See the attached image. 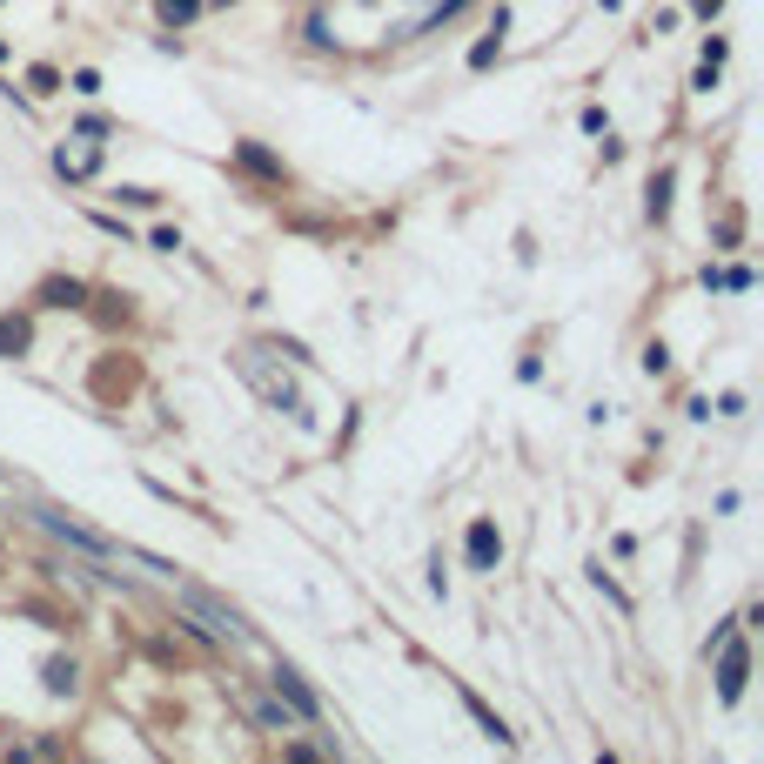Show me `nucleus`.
I'll return each instance as SVG.
<instances>
[{
  "label": "nucleus",
  "instance_id": "obj_1",
  "mask_svg": "<svg viewBox=\"0 0 764 764\" xmlns=\"http://www.w3.org/2000/svg\"><path fill=\"white\" fill-rule=\"evenodd\" d=\"M235 369H242V376L255 382V389H262V403H269V409H289L295 423H309V403H302V396H295V389H289L282 376H275V369H269L262 356H255V349H242V356H235Z\"/></svg>",
  "mask_w": 764,
  "mask_h": 764
},
{
  "label": "nucleus",
  "instance_id": "obj_2",
  "mask_svg": "<svg viewBox=\"0 0 764 764\" xmlns=\"http://www.w3.org/2000/svg\"><path fill=\"white\" fill-rule=\"evenodd\" d=\"M463 563H470L476 577H496V563H503V530H496V517H470V530H463Z\"/></svg>",
  "mask_w": 764,
  "mask_h": 764
},
{
  "label": "nucleus",
  "instance_id": "obj_3",
  "mask_svg": "<svg viewBox=\"0 0 764 764\" xmlns=\"http://www.w3.org/2000/svg\"><path fill=\"white\" fill-rule=\"evenodd\" d=\"M711 657H718V704H738V697H744V677H751V651H744V637L731 630Z\"/></svg>",
  "mask_w": 764,
  "mask_h": 764
},
{
  "label": "nucleus",
  "instance_id": "obj_4",
  "mask_svg": "<svg viewBox=\"0 0 764 764\" xmlns=\"http://www.w3.org/2000/svg\"><path fill=\"white\" fill-rule=\"evenodd\" d=\"M269 684H275V697H289V711H295L302 724H322V697L302 684V671H295V664H275Z\"/></svg>",
  "mask_w": 764,
  "mask_h": 764
},
{
  "label": "nucleus",
  "instance_id": "obj_5",
  "mask_svg": "<svg viewBox=\"0 0 764 764\" xmlns=\"http://www.w3.org/2000/svg\"><path fill=\"white\" fill-rule=\"evenodd\" d=\"M34 517L54 530V537H68L74 550H88V557H114V537H101V530H88V523H74V517H61V510H34Z\"/></svg>",
  "mask_w": 764,
  "mask_h": 764
},
{
  "label": "nucleus",
  "instance_id": "obj_6",
  "mask_svg": "<svg viewBox=\"0 0 764 764\" xmlns=\"http://www.w3.org/2000/svg\"><path fill=\"white\" fill-rule=\"evenodd\" d=\"M88 282H81V275H47L41 289H34V302H41V309H88Z\"/></svg>",
  "mask_w": 764,
  "mask_h": 764
},
{
  "label": "nucleus",
  "instance_id": "obj_7",
  "mask_svg": "<svg viewBox=\"0 0 764 764\" xmlns=\"http://www.w3.org/2000/svg\"><path fill=\"white\" fill-rule=\"evenodd\" d=\"M235 168H242V175H255V181H275V188L289 181V168H282V155H269L262 141H235Z\"/></svg>",
  "mask_w": 764,
  "mask_h": 764
},
{
  "label": "nucleus",
  "instance_id": "obj_8",
  "mask_svg": "<svg viewBox=\"0 0 764 764\" xmlns=\"http://www.w3.org/2000/svg\"><path fill=\"white\" fill-rule=\"evenodd\" d=\"M188 604L202 610L208 624H222V637H228V644H255V630H248V624H242V617H235V610H228V604H215L208 590H188Z\"/></svg>",
  "mask_w": 764,
  "mask_h": 764
},
{
  "label": "nucleus",
  "instance_id": "obj_9",
  "mask_svg": "<svg viewBox=\"0 0 764 764\" xmlns=\"http://www.w3.org/2000/svg\"><path fill=\"white\" fill-rule=\"evenodd\" d=\"M456 697H463V711H470V718L483 724V738H496V744H517V731H510V724L496 718V711H490V704H483V697L470 691V684H456Z\"/></svg>",
  "mask_w": 764,
  "mask_h": 764
},
{
  "label": "nucleus",
  "instance_id": "obj_10",
  "mask_svg": "<svg viewBox=\"0 0 764 764\" xmlns=\"http://www.w3.org/2000/svg\"><path fill=\"white\" fill-rule=\"evenodd\" d=\"M34 349V322L27 315H0V356H27Z\"/></svg>",
  "mask_w": 764,
  "mask_h": 764
},
{
  "label": "nucleus",
  "instance_id": "obj_11",
  "mask_svg": "<svg viewBox=\"0 0 764 764\" xmlns=\"http://www.w3.org/2000/svg\"><path fill=\"white\" fill-rule=\"evenodd\" d=\"M503 27H510V14H503V7H496V21H490V34H483V41L470 47V68H476V74H483V68H490V61H496V54H503Z\"/></svg>",
  "mask_w": 764,
  "mask_h": 764
},
{
  "label": "nucleus",
  "instance_id": "obj_12",
  "mask_svg": "<svg viewBox=\"0 0 764 764\" xmlns=\"http://www.w3.org/2000/svg\"><path fill=\"white\" fill-rule=\"evenodd\" d=\"M54 168H61V175H94V168H101V148H54Z\"/></svg>",
  "mask_w": 764,
  "mask_h": 764
},
{
  "label": "nucleus",
  "instance_id": "obj_13",
  "mask_svg": "<svg viewBox=\"0 0 764 764\" xmlns=\"http://www.w3.org/2000/svg\"><path fill=\"white\" fill-rule=\"evenodd\" d=\"M41 684H47V691H54V697H74V684H81V671H74V657H47Z\"/></svg>",
  "mask_w": 764,
  "mask_h": 764
},
{
  "label": "nucleus",
  "instance_id": "obj_14",
  "mask_svg": "<svg viewBox=\"0 0 764 764\" xmlns=\"http://www.w3.org/2000/svg\"><path fill=\"white\" fill-rule=\"evenodd\" d=\"M195 14H202V0H155V21L168 27V34H181Z\"/></svg>",
  "mask_w": 764,
  "mask_h": 764
},
{
  "label": "nucleus",
  "instance_id": "obj_15",
  "mask_svg": "<svg viewBox=\"0 0 764 764\" xmlns=\"http://www.w3.org/2000/svg\"><path fill=\"white\" fill-rule=\"evenodd\" d=\"M671 168H657V181H651V202H644V215H651V222L657 228H664V222H671Z\"/></svg>",
  "mask_w": 764,
  "mask_h": 764
},
{
  "label": "nucleus",
  "instance_id": "obj_16",
  "mask_svg": "<svg viewBox=\"0 0 764 764\" xmlns=\"http://www.w3.org/2000/svg\"><path fill=\"white\" fill-rule=\"evenodd\" d=\"M248 711H255V724H262V731H295V711H282V704H262V697H255Z\"/></svg>",
  "mask_w": 764,
  "mask_h": 764
},
{
  "label": "nucleus",
  "instance_id": "obj_17",
  "mask_svg": "<svg viewBox=\"0 0 764 764\" xmlns=\"http://www.w3.org/2000/svg\"><path fill=\"white\" fill-rule=\"evenodd\" d=\"M27 88L34 94H61V68H54V61H34V68H27Z\"/></svg>",
  "mask_w": 764,
  "mask_h": 764
},
{
  "label": "nucleus",
  "instance_id": "obj_18",
  "mask_svg": "<svg viewBox=\"0 0 764 764\" xmlns=\"http://www.w3.org/2000/svg\"><path fill=\"white\" fill-rule=\"evenodd\" d=\"M590 584L604 590V597H610V604H617V610H630V597H624V590H617V577H610L604 563H590Z\"/></svg>",
  "mask_w": 764,
  "mask_h": 764
},
{
  "label": "nucleus",
  "instance_id": "obj_19",
  "mask_svg": "<svg viewBox=\"0 0 764 764\" xmlns=\"http://www.w3.org/2000/svg\"><path fill=\"white\" fill-rule=\"evenodd\" d=\"M68 88L81 94V101H94V94H101V74H94V68H74V81H68Z\"/></svg>",
  "mask_w": 764,
  "mask_h": 764
},
{
  "label": "nucleus",
  "instance_id": "obj_20",
  "mask_svg": "<svg viewBox=\"0 0 764 764\" xmlns=\"http://www.w3.org/2000/svg\"><path fill=\"white\" fill-rule=\"evenodd\" d=\"M738 235H744V215H738V208H731V215H724V222H718V242H724V248H738Z\"/></svg>",
  "mask_w": 764,
  "mask_h": 764
},
{
  "label": "nucleus",
  "instance_id": "obj_21",
  "mask_svg": "<svg viewBox=\"0 0 764 764\" xmlns=\"http://www.w3.org/2000/svg\"><path fill=\"white\" fill-rule=\"evenodd\" d=\"M81 135L101 141V135H114V121H108V114H81Z\"/></svg>",
  "mask_w": 764,
  "mask_h": 764
},
{
  "label": "nucleus",
  "instance_id": "obj_22",
  "mask_svg": "<svg viewBox=\"0 0 764 764\" xmlns=\"http://www.w3.org/2000/svg\"><path fill=\"white\" fill-rule=\"evenodd\" d=\"M644 369H651V376H664V369H671V349H664V342H651V349H644Z\"/></svg>",
  "mask_w": 764,
  "mask_h": 764
},
{
  "label": "nucleus",
  "instance_id": "obj_23",
  "mask_svg": "<svg viewBox=\"0 0 764 764\" xmlns=\"http://www.w3.org/2000/svg\"><path fill=\"white\" fill-rule=\"evenodd\" d=\"M724 0H691V14H718Z\"/></svg>",
  "mask_w": 764,
  "mask_h": 764
},
{
  "label": "nucleus",
  "instance_id": "obj_24",
  "mask_svg": "<svg viewBox=\"0 0 764 764\" xmlns=\"http://www.w3.org/2000/svg\"><path fill=\"white\" fill-rule=\"evenodd\" d=\"M215 7H235V0H215Z\"/></svg>",
  "mask_w": 764,
  "mask_h": 764
},
{
  "label": "nucleus",
  "instance_id": "obj_25",
  "mask_svg": "<svg viewBox=\"0 0 764 764\" xmlns=\"http://www.w3.org/2000/svg\"><path fill=\"white\" fill-rule=\"evenodd\" d=\"M0 483H7V476H0Z\"/></svg>",
  "mask_w": 764,
  "mask_h": 764
}]
</instances>
